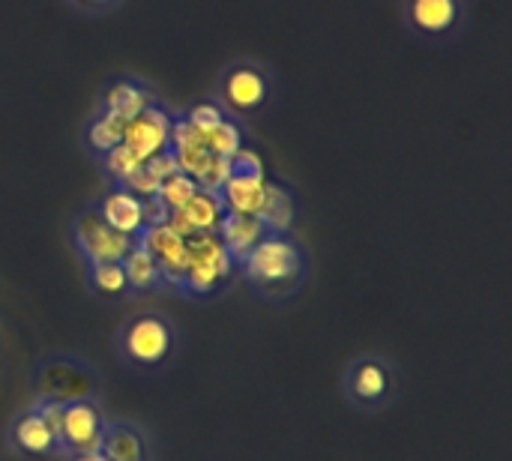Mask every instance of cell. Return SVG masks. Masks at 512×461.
Listing matches in <instances>:
<instances>
[{
    "mask_svg": "<svg viewBox=\"0 0 512 461\" xmlns=\"http://www.w3.org/2000/svg\"><path fill=\"white\" fill-rule=\"evenodd\" d=\"M234 261L225 252L216 231H201L186 237V267H183V288L195 297L213 294L231 273Z\"/></svg>",
    "mask_w": 512,
    "mask_h": 461,
    "instance_id": "obj_1",
    "label": "cell"
},
{
    "mask_svg": "<svg viewBox=\"0 0 512 461\" xmlns=\"http://www.w3.org/2000/svg\"><path fill=\"white\" fill-rule=\"evenodd\" d=\"M243 267H246V276L258 285V288H267V291H276V285L288 282H300V273H303V258H300V249L285 240L282 234H264L261 243L243 258Z\"/></svg>",
    "mask_w": 512,
    "mask_h": 461,
    "instance_id": "obj_2",
    "label": "cell"
},
{
    "mask_svg": "<svg viewBox=\"0 0 512 461\" xmlns=\"http://www.w3.org/2000/svg\"><path fill=\"white\" fill-rule=\"evenodd\" d=\"M75 240L90 264H120L129 255V249L135 246V237H126V234L108 228L102 222L99 210H87L78 216Z\"/></svg>",
    "mask_w": 512,
    "mask_h": 461,
    "instance_id": "obj_3",
    "label": "cell"
},
{
    "mask_svg": "<svg viewBox=\"0 0 512 461\" xmlns=\"http://www.w3.org/2000/svg\"><path fill=\"white\" fill-rule=\"evenodd\" d=\"M123 354L141 369L159 366L171 354V330H168V324L162 318H156V315L135 318L123 333Z\"/></svg>",
    "mask_w": 512,
    "mask_h": 461,
    "instance_id": "obj_4",
    "label": "cell"
},
{
    "mask_svg": "<svg viewBox=\"0 0 512 461\" xmlns=\"http://www.w3.org/2000/svg\"><path fill=\"white\" fill-rule=\"evenodd\" d=\"M102 432H105V423L90 402H72L63 408L60 444L72 450L75 456L102 453Z\"/></svg>",
    "mask_w": 512,
    "mask_h": 461,
    "instance_id": "obj_5",
    "label": "cell"
},
{
    "mask_svg": "<svg viewBox=\"0 0 512 461\" xmlns=\"http://www.w3.org/2000/svg\"><path fill=\"white\" fill-rule=\"evenodd\" d=\"M138 246H144L153 261L159 264V276L168 279L171 285L183 288V267H186V240L174 234L165 222L162 225H147L138 237Z\"/></svg>",
    "mask_w": 512,
    "mask_h": 461,
    "instance_id": "obj_6",
    "label": "cell"
},
{
    "mask_svg": "<svg viewBox=\"0 0 512 461\" xmlns=\"http://www.w3.org/2000/svg\"><path fill=\"white\" fill-rule=\"evenodd\" d=\"M168 132H171V117L162 108L150 105L126 123L123 144L144 162V159L168 150Z\"/></svg>",
    "mask_w": 512,
    "mask_h": 461,
    "instance_id": "obj_7",
    "label": "cell"
},
{
    "mask_svg": "<svg viewBox=\"0 0 512 461\" xmlns=\"http://www.w3.org/2000/svg\"><path fill=\"white\" fill-rule=\"evenodd\" d=\"M222 216H225L222 198H219L216 192H204V189H198L186 207H180V210H171V213H168L165 225H168L174 234H180V237L186 240V237L201 234V231H216V228H219V222H222Z\"/></svg>",
    "mask_w": 512,
    "mask_h": 461,
    "instance_id": "obj_8",
    "label": "cell"
},
{
    "mask_svg": "<svg viewBox=\"0 0 512 461\" xmlns=\"http://www.w3.org/2000/svg\"><path fill=\"white\" fill-rule=\"evenodd\" d=\"M222 93L231 108L252 111L267 99V78L255 66H234L222 81Z\"/></svg>",
    "mask_w": 512,
    "mask_h": 461,
    "instance_id": "obj_9",
    "label": "cell"
},
{
    "mask_svg": "<svg viewBox=\"0 0 512 461\" xmlns=\"http://www.w3.org/2000/svg\"><path fill=\"white\" fill-rule=\"evenodd\" d=\"M225 252L231 255V261H243L267 234L264 225L258 222V216H240V213H225L219 228H216Z\"/></svg>",
    "mask_w": 512,
    "mask_h": 461,
    "instance_id": "obj_10",
    "label": "cell"
},
{
    "mask_svg": "<svg viewBox=\"0 0 512 461\" xmlns=\"http://www.w3.org/2000/svg\"><path fill=\"white\" fill-rule=\"evenodd\" d=\"M99 216L108 228L126 234V237H138L144 231V207H141V198L132 195L129 189H117L111 195H105L102 207H99Z\"/></svg>",
    "mask_w": 512,
    "mask_h": 461,
    "instance_id": "obj_11",
    "label": "cell"
},
{
    "mask_svg": "<svg viewBox=\"0 0 512 461\" xmlns=\"http://www.w3.org/2000/svg\"><path fill=\"white\" fill-rule=\"evenodd\" d=\"M264 192H267V180L255 177V174H231L228 183L222 186L219 198L225 213H240V216H258L261 204H264Z\"/></svg>",
    "mask_w": 512,
    "mask_h": 461,
    "instance_id": "obj_12",
    "label": "cell"
},
{
    "mask_svg": "<svg viewBox=\"0 0 512 461\" xmlns=\"http://www.w3.org/2000/svg\"><path fill=\"white\" fill-rule=\"evenodd\" d=\"M408 15L417 30L441 36L459 21V0H411Z\"/></svg>",
    "mask_w": 512,
    "mask_h": 461,
    "instance_id": "obj_13",
    "label": "cell"
},
{
    "mask_svg": "<svg viewBox=\"0 0 512 461\" xmlns=\"http://www.w3.org/2000/svg\"><path fill=\"white\" fill-rule=\"evenodd\" d=\"M150 105H153V96L135 81H117L105 93V114H111L123 123H129L132 117H138Z\"/></svg>",
    "mask_w": 512,
    "mask_h": 461,
    "instance_id": "obj_14",
    "label": "cell"
},
{
    "mask_svg": "<svg viewBox=\"0 0 512 461\" xmlns=\"http://www.w3.org/2000/svg\"><path fill=\"white\" fill-rule=\"evenodd\" d=\"M258 222L264 225L267 234H285L294 222V198L282 186L267 183L264 204L258 210Z\"/></svg>",
    "mask_w": 512,
    "mask_h": 461,
    "instance_id": "obj_15",
    "label": "cell"
},
{
    "mask_svg": "<svg viewBox=\"0 0 512 461\" xmlns=\"http://www.w3.org/2000/svg\"><path fill=\"white\" fill-rule=\"evenodd\" d=\"M18 450H24L27 456H48L60 441L57 435L45 426V420L33 411V414H24L18 423H15V432H12Z\"/></svg>",
    "mask_w": 512,
    "mask_h": 461,
    "instance_id": "obj_16",
    "label": "cell"
},
{
    "mask_svg": "<svg viewBox=\"0 0 512 461\" xmlns=\"http://www.w3.org/2000/svg\"><path fill=\"white\" fill-rule=\"evenodd\" d=\"M102 456L108 461H147V447L135 429L108 426L102 432Z\"/></svg>",
    "mask_w": 512,
    "mask_h": 461,
    "instance_id": "obj_17",
    "label": "cell"
},
{
    "mask_svg": "<svg viewBox=\"0 0 512 461\" xmlns=\"http://www.w3.org/2000/svg\"><path fill=\"white\" fill-rule=\"evenodd\" d=\"M390 390V375L381 363L363 360L351 375V393L360 402H381Z\"/></svg>",
    "mask_w": 512,
    "mask_h": 461,
    "instance_id": "obj_18",
    "label": "cell"
},
{
    "mask_svg": "<svg viewBox=\"0 0 512 461\" xmlns=\"http://www.w3.org/2000/svg\"><path fill=\"white\" fill-rule=\"evenodd\" d=\"M123 264V273H126V282L132 291H150L153 285H159V264L153 261V255L144 249V246H132L129 255L120 261Z\"/></svg>",
    "mask_w": 512,
    "mask_h": 461,
    "instance_id": "obj_19",
    "label": "cell"
},
{
    "mask_svg": "<svg viewBox=\"0 0 512 461\" xmlns=\"http://www.w3.org/2000/svg\"><path fill=\"white\" fill-rule=\"evenodd\" d=\"M123 129H126V123L123 120H117V117H111V114H99L93 123H90V129H87V144L96 150V153H108V150H114L117 144H123Z\"/></svg>",
    "mask_w": 512,
    "mask_h": 461,
    "instance_id": "obj_20",
    "label": "cell"
},
{
    "mask_svg": "<svg viewBox=\"0 0 512 461\" xmlns=\"http://www.w3.org/2000/svg\"><path fill=\"white\" fill-rule=\"evenodd\" d=\"M204 147H207V153H213V156H219V159H231V156L243 147L240 126L231 123V120L225 117L219 126H213L210 132H204Z\"/></svg>",
    "mask_w": 512,
    "mask_h": 461,
    "instance_id": "obj_21",
    "label": "cell"
},
{
    "mask_svg": "<svg viewBox=\"0 0 512 461\" xmlns=\"http://www.w3.org/2000/svg\"><path fill=\"white\" fill-rule=\"evenodd\" d=\"M198 192V183L189 177V174H171L168 180H162V186H159V192H156V198L165 204V210L171 213V210H180V207H186L189 201H192V195Z\"/></svg>",
    "mask_w": 512,
    "mask_h": 461,
    "instance_id": "obj_22",
    "label": "cell"
},
{
    "mask_svg": "<svg viewBox=\"0 0 512 461\" xmlns=\"http://www.w3.org/2000/svg\"><path fill=\"white\" fill-rule=\"evenodd\" d=\"M93 285L96 291H102L105 297H120L129 282H126V273H123V264H93Z\"/></svg>",
    "mask_w": 512,
    "mask_h": 461,
    "instance_id": "obj_23",
    "label": "cell"
},
{
    "mask_svg": "<svg viewBox=\"0 0 512 461\" xmlns=\"http://www.w3.org/2000/svg\"><path fill=\"white\" fill-rule=\"evenodd\" d=\"M105 168H108V174H111L114 180L126 183V180L141 168V159H138L126 144H117L114 150L105 153Z\"/></svg>",
    "mask_w": 512,
    "mask_h": 461,
    "instance_id": "obj_24",
    "label": "cell"
},
{
    "mask_svg": "<svg viewBox=\"0 0 512 461\" xmlns=\"http://www.w3.org/2000/svg\"><path fill=\"white\" fill-rule=\"evenodd\" d=\"M171 153H174L177 171L189 174L192 180H198L204 174V168L213 162V153H207V147H183V150H171Z\"/></svg>",
    "mask_w": 512,
    "mask_h": 461,
    "instance_id": "obj_25",
    "label": "cell"
},
{
    "mask_svg": "<svg viewBox=\"0 0 512 461\" xmlns=\"http://www.w3.org/2000/svg\"><path fill=\"white\" fill-rule=\"evenodd\" d=\"M231 174H234L231 159H219V156H213V162L204 168V174H201L195 183H198V189H204V192H216V195H219Z\"/></svg>",
    "mask_w": 512,
    "mask_h": 461,
    "instance_id": "obj_26",
    "label": "cell"
},
{
    "mask_svg": "<svg viewBox=\"0 0 512 461\" xmlns=\"http://www.w3.org/2000/svg\"><path fill=\"white\" fill-rule=\"evenodd\" d=\"M168 147L171 150H183V147H204V135L183 117V120H171V132H168Z\"/></svg>",
    "mask_w": 512,
    "mask_h": 461,
    "instance_id": "obj_27",
    "label": "cell"
},
{
    "mask_svg": "<svg viewBox=\"0 0 512 461\" xmlns=\"http://www.w3.org/2000/svg\"><path fill=\"white\" fill-rule=\"evenodd\" d=\"M186 120L204 135V132H210L213 126H219V123L225 120V114H222V108L213 105V102H198V105L186 114Z\"/></svg>",
    "mask_w": 512,
    "mask_h": 461,
    "instance_id": "obj_28",
    "label": "cell"
},
{
    "mask_svg": "<svg viewBox=\"0 0 512 461\" xmlns=\"http://www.w3.org/2000/svg\"><path fill=\"white\" fill-rule=\"evenodd\" d=\"M231 165H234V174H255V177H264V162L255 150L249 147H240L234 156H231Z\"/></svg>",
    "mask_w": 512,
    "mask_h": 461,
    "instance_id": "obj_29",
    "label": "cell"
},
{
    "mask_svg": "<svg viewBox=\"0 0 512 461\" xmlns=\"http://www.w3.org/2000/svg\"><path fill=\"white\" fill-rule=\"evenodd\" d=\"M144 168L162 183V180H168L171 174H177V162H174V153L171 150H162V153H156V156H150V159H144Z\"/></svg>",
    "mask_w": 512,
    "mask_h": 461,
    "instance_id": "obj_30",
    "label": "cell"
},
{
    "mask_svg": "<svg viewBox=\"0 0 512 461\" xmlns=\"http://www.w3.org/2000/svg\"><path fill=\"white\" fill-rule=\"evenodd\" d=\"M63 408H66V405H60V402L54 399V402L39 405V411H36V414L45 420V426L57 435V441H60V426H63Z\"/></svg>",
    "mask_w": 512,
    "mask_h": 461,
    "instance_id": "obj_31",
    "label": "cell"
},
{
    "mask_svg": "<svg viewBox=\"0 0 512 461\" xmlns=\"http://www.w3.org/2000/svg\"><path fill=\"white\" fill-rule=\"evenodd\" d=\"M141 207H144V228L147 225H162L168 219V210L165 204L153 195V198H141Z\"/></svg>",
    "mask_w": 512,
    "mask_h": 461,
    "instance_id": "obj_32",
    "label": "cell"
},
{
    "mask_svg": "<svg viewBox=\"0 0 512 461\" xmlns=\"http://www.w3.org/2000/svg\"><path fill=\"white\" fill-rule=\"evenodd\" d=\"M78 6H84V9H102V6H111L114 0H75Z\"/></svg>",
    "mask_w": 512,
    "mask_h": 461,
    "instance_id": "obj_33",
    "label": "cell"
},
{
    "mask_svg": "<svg viewBox=\"0 0 512 461\" xmlns=\"http://www.w3.org/2000/svg\"><path fill=\"white\" fill-rule=\"evenodd\" d=\"M72 461H108L102 453H90V456H75Z\"/></svg>",
    "mask_w": 512,
    "mask_h": 461,
    "instance_id": "obj_34",
    "label": "cell"
}]
</instances>
